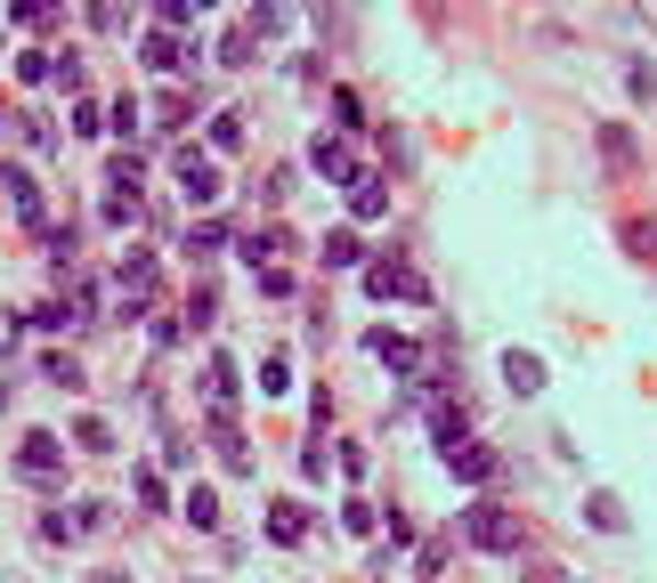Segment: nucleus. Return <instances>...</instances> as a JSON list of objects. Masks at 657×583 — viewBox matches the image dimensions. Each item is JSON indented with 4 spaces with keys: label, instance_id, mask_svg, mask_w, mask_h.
Listing matches in <instances>:
<instances>
[{
    "label": "nucleus",
    "instance_id": "nucleus-1",
    "mask_svg": "<svg viewBox=\"0 0 657 583\" xmlns=\"http://www.w3.org/2000/svg\"><path fill=\"white\" fill-rule=\"evenodd\" d=\"M463 544L471 551H496V559H528V535H520V518H511L503 503H471L463 511Z\"/></svg>",
    "mask_w": 657,
    "mask_h": 583
},
{
    "label": "nucleus",
    "instance_id": "nucleus-2",
    "mask_svg": "<svg viewBox=\"0 0 657 583\" xmlns=\"http://www.w3.org/2000/svg\"><path fill=\"white\" fill-rule=\"evenodd\" d=\"M365 284H374V300H389V292H398V300H430V284L406 260H374V267H365Z\"/></svg>",
    "mask_w": 657,
    "mask_h": 583
},
{
    "label": "nucleus",
    "instance_id": "nucleus-3",
    "mask_svg": "<svg viewBox=\"0 0 657 583\" xmlns=\"http://www.w3.org/2000/svg\"><path fill=\"white\" fill-rule=\"evenodd\" d=\"M203 405H212V422H236V357L203 365Z\"/></svg>",
    "mask_w": 657,
    "mask_h": 583
},
{
    "label": "nucleus",
    "instance_id": "nucleus-4",
    "mask_svg": "<svg viewBox=\"0 0 657 583\" xmlns=\"http://www.w3.org/2000/svg\"><path fill=\"white\" fill-rule=\"evenodd\" d=\"M171 171H179V186H188V203H212V195H219V162H212V155H195V146H179Z\"/></svg>",
    "mask_w": 657,
    "mask_h": 583
},
{
    "label": "nucleus",
    "instance_id": "nucleus-5",
    "mask_svg": "<svg viewBox=\"0 0 657 583\" xmlns=\"http://www.w3.org/2000/svg\"><path fill=\"white\" fill-rule=\"evenodd\" d=\"M365 348H374V357H382L389 373H422V348L406 341V332H389V324H374V332H365Z\"/></svg>",
    "mask_w": 657,
    "mask_h": 583
},
{
    "label": "nucleus",
    "instance_id": "nucleus-6",
    "mask_svg": "<svg viewBox=\"0 0 657 583\" xmlns=\"http://www.w3.org/2000/svg\"><path fill=\"white\" fill-rule=\"evenodd\" d=\"M138 57H147L155 73H179V66H195V49H188V41H179V33H162V25H155L147 41H138Z\"/></svg>",
    "mask_w": 657,
    "mask_h": 583
},
{
    "label": "nucleus",
    "instance_id": "nucleus-7",
    "mask_svg": "<svg viewBox=\"0 0 657 583\" xmlns=\"http://www.w3.org/2000/svg\"><path fill=\"white\" fill-rule=\"evenodd\" d=\"M309 162H317V171L333 179V186H358V179H365L358 162H349V146H341V138H317V146H309Z\"/></svg>",
    "mask_w": 657,
    "mask_h": 583
},
{
    "label": "nucleus",
    "instance_id": "nucleus-8",
    "mask_svg": "<svg viewBox=\"0 0 657 583\" xmlns=\"http://www.w3.org/2000/svg\"><path fill=\"white\" fill-rule=\"evenodd\" d=\"M122 292H131V300H122L131 317H138V308L155 300V260H147V252H131V260H122Z\"/></svg>",
    "mask_w": 657,
    "mask_h": 583
},
{
    "label": "nucleus",
    "instance_id": "nucleus-9",
    "mask_svg": "<svg viewBox=\"0 0 657 583\" xmlns=\"http://www.w3.org/2000/svg\"><path fill=\"white\" fill-rule=\"evenodd\" d=\"M503 381H511V398H536V389H544V357L511 348V357H503Z\"/></svg>",
    "mask_w": 657,
    "mask_h": 583
},
{
    "label": "nucleus",
    "instance_id": "nucleus-10",
    "mask_svg": "<svg viewBox=\"0 0 657 583\" xmlns=\"http://www.w3.org/2000/svg\"><path fill=\"white\" fill-rule=\"evenodd\" d=\"M430 446H439V454H446V462H455V454L471 446V422H463V413H455V405H446V413H439V422H430Z\"/></svg>",
    "mask_w": 657,
    "mask_h": 583
},
{
    "label": "nucleus",
    "instance_id": "nucleus-11",
    "mask_svg": "<svg viewBox=\"0 0 657 583\" xmlns=\"http://www.w3.org/2000/svg\"><path fill=\"white\" fill-rule=\"evenodd\" d=\"M16 462H25L33 478H49L57 462H66V446H57V437H49V430H33V437H25V454H16Z\"/></svg>",
    "mask_w": 657,
    "mask_h": 583
},
{
    "label": "nucleus",
    "instance_id": "nucleus-12",
    "mask_svg": "<svg viewBox=\"0 0 657 583\" xmlns=\"http://www.w3.org/2000/svg\"><path fill=\"white\" fill-rule=\"evenodd\" d=\"M601 162H609V171H633V162H642V146H633V130H618V122H601Z\"/></svg>",
    "mask_w": 657,
    "mask_h": 583
},
{
    "label": "nucleus",
    "instance_id": "nucleus-13",
    "mask_svg": "<svg viewBox=\"0 0 657 583\" xmlns=\"http://www.w3.org/2000/svg\"><path fill=\"white\" fill-rule=\"evenodd\" d=\"M455 478H463V487H496V454H487V446H463L455 454Z\"/></svg>",
    "mask_w": 657,
    "mask_h": 583
},
{
    "label": "nucleus",
    "instance_id": "nucleus-14",
    "mask_svg": "<svg viewBox=\"0 0 657 583\" xmlns=\"http://www.w3.org/2000/svg\"><path fill=\"white\" fill-rule=\"evenodd\" d=\"M212 446H219V462H228V470H252V446H243L236 422H212Z\"/></svg>",
    "mask_w": 657,
    "mask_h": 583
},
{
    "label": "nucleus",
    "instance_id": "nucleus-15",
    "mask_svg": "<svg viewBox=\"0 0 657 583\" xmlns=\"http://www.w3.org/2000/svg\"><path fill=\"white\" fill-rule=\"evenodd\" d=\"M365 260V243L349 236V227H333V236H325V267H358Z\"/></svg>",
    "mask_w": 657,
    "mask_h": 583
},
{
    "label": "nucleus",
    "instance_id": "nucleus-16",
    "mask_svg": "<svg viewBox=\"0 0 657 583\" xmlns=\"http://www.w3.org/2000/svg\"><path fill=\"white\" fill-rule=\"evenodd\" d=\"M9 203H16V219H25V227H41V195H33L25 171H9Z\"/></svg>",
    "mask_w": 657,
    "mask_h": 583
},
{
    "label": "nucleus",
    "instance_id": "nucleus-17",
    "mask_svg": "<svg viewBox=\"0 0 657 583\" xmlns=\"http://www.w3.org/2000/svg\"><path fill=\"white\" fill-rule=\"evenodd\" d=\"M382 203H389V186H382V179H358V186H349V212H358V219H374Z\"/></svg>",
    "mask_w": 657,
    "mask_h": 583
},
{
    "label": "nucleus",
    "instance_id": "nucleus-18",
    "mask_svg": "<svg viewBox=\"0 0 657 583\" xmlns=\"http://www.w3.org/2000/svg\"><path fill=\"white\" fill-rule=\"evenodd\" d=\"M625 252L633 260H657V219H625Z\"/></svg>",
    "mask_w": 657,
    "mask_h": 583
},
{
    "label": "nucleus",
    "instance_id": "nucleus-19",
    "mask_svg": "<svg viewBox=\"0 0 657 583\" xmlns=\"http://www.w3.org/2000/svg\"><path fill=\"white\" fill-rule=\"evenodd\" d=\"M276 243H284V236H276V227H260V236H236V252H243V260H252V267H260V260H276Z\"/></svg>",
    "mask_w": 657,
    "mask_h": 583
},
{
    "label": "nucleus",
    "instance_id": "nucleus-20",
    "mask_svg": "<svg viewBox=\"0 0 657 583\" xmlns=\"http://www.w3.org/2000/svg\"><path fill=\"white\" fill-rule=\"evenodd\" d=\"M81 446H90V454H114V422H98V413H81Z\"/></svg>",
    "mask_w": 657,
    "mask_h": 583
},
{
    "label": "nucleus",
    "instance_id": "nucleus-21",
    "mask_svg": "<svg viewBox=\"0 0 657 583\" xmlns=\"http://www.w3.org/2000/svg\"><path fill=\"white\" fill-rule=\"evenodd\" d=\"M301 527H309V518H301L293 503H276V511H269V535H276V544H301Z\"/></svg>",
    "mask_w": 657,
    "mask_h": 583
},
{
    "label": "nucleus",
    "instance_id": "nucleus-22",
    "mask_svg": "<svg viewBox=\"0 0 657 583\" xmlns=\"http://www.w3.org/2000/svg\"><path fill=\"white\" fill-rule=\"evenodd\" d=\"M131 494H138V511H162V503H171V494H162V478H155V470H138V478H131Z\"/></svg>",
    "mask_w": 657,
    "mask_h": 583
},
{
    "label": "nucleus",
    "instance_id": "nucleus-23",
    "mask_svg": "<svg viewBox=\"0 0 657 583\" xmlns=\"http://www.w3.org/2000/svg\"><path fill=\"white\" fill-rule=\"evenodd\" d=\"M585 511H592V527H601V535H625V511H618V503H609V494H592V503H585Z\"/></svg>",
    "mask_w": 657,
    "mask_h": 583
},
{
    "label": "nucleus",
    "instance_id": "nucleus-24",
    "mask_svg": "<svg viewBox=\"0 0 657 583\" xmlns=\"http://www.w3.org/2000/svg\"><path fill=\"white\" fill-rule=\"evenodd\" d=\"M41 373H49V381H66V389H81V365L66 357V348H49V357H41Z\"/></svg>",
    "mask_w": 657,
    "mask_h": 583
},
{
    "label": "nucleus",
    "instance_id": "nucleus-25",
    "mask_svg": "<svg viewBox=\"0 0 657 583\" xmlns=\"http://www.w3.org/2000/svg\"><path fill=\"white\" fill-rule=\"evenodd\" d=\"M219 243H228V227H219V219H195V236H188V252H219Z\"/></svg>",
    "mask_w": 657,
    "mask_h": 583
},
{
    "label": "nucleus",
    "instance_id": "nucleus-26",
    "mask_svg": "<svg viewBox=\"0 0 657 583\" xmlns=\"http://www.w3.org/2000/svg\"><path fill=\"white\" fill-rule=\"evenodd\" d=\"M188 317H195V324H212V317H219V292H212V284H195V292H188Z\"/></svg>",
    "mask_w": 657,
    "mask_h": 583
},
{
    "label": "nucleus",
    "instance_id": "nucleus-27",
    "mask_svg": "<svg viewBox=\"0 0 657 583\" xmlns=\"http://www.w3.org/2000/svg\"><path fill=\"white\" fill-rule=\"evenodd\" d=\"M625 81H633V98H642V106L657 98V66H642V57H633V66H625Z\"/></svg>",
    "mask_w": 657,
    "mask_h": 583
},
{
    "label": "nucleus",
    "instance_id": "nucleus-28",
    "mask_svg": "<svg viewBox=\"0 0 657 583\" xmlns=\"http://www.w3.org/2000/svg\"><path fill=\"white\" fill-rule=\"evenodd\" d=\"M219 57H228V66H252V25H243V33H228V41H219Z\"/></svg>",
    "mask_w": 657,
    "mask_h": 583
},
{
    "label": "nucleus",
    "instance_id": "nucleus-29",
    "mask_svg": "<svg viewBox=\"0 0 657 583\" xmlns=\"http://www.w3.org/2000/svg\"><path fill=\"white\" fill-rule=\"evenodd\" d=\"M106 130H114V138H131V130H138V106H131V98H114V114H106Z\"/></svg>",
    "mask_w": 657,
    "mask_h": 583
},
{
    "label": "nucleus",
    "instance_id": "nucleus-30",
    "mask_svg": "<svg viewBox=\"0 0 657 583\" xmlns=\"http://www.w3.org/2000/svg\"><path fill=\"white\" fill-rule=\"evenodd\" d=\"M188 518H195V527H219V503H212V494L195 487V494H188Z\"/></svg>",
    "mask_w": 657,
    "mask_h": 583
},
{
    "label": "nucleus",
    "instance_id": "nucleus-31",
    "mask_svg": "<svg viewBox=\"0 0 657 583\" xmlns=\"http://www.w3.org/2000/svg\"><path fill=\"white\" fill-rule=\"evenodd\" d=\"M333 122H349V130H358V122H365V106H358V90H333Z\"/></svg>",
    "mask_w": 657,
    "mask_h": 583
},
{
    "label": "nucleus",
    "instance_id": "nucleus-32",
    "mask_svg": "<svg viewBox=\"0 0 657 583\" xmlns=\"http://www.w3.org/2000/svg\"><path fill=\"white\" fill-rule=\"evenodd\" d=\"M520 583H568V575L552 568V559H520Z\"/></svg>",
    "mask_w": 657,
    "mask_h": 583
},
{
    "label": "nucleus",
    "instance_id": "nucleus-33",
    "mask_svg": "<svg viewBox=\"0 0 657 583\" xmlns=\"http://www.w3.org/2000/svg\"><path fill=\"white\" fill-rule=\"evenodd\" d=\"M138 219V195H106V227H131Z\"/></svg>",
    "mask_w": 657,
    "mask_h": 583
},
{
    "label": "nucleus",
    "instance_id": "nucleus-34",
    "mask_svg": "<svg viewBox=\"0 0 657 583\" xmlns=\"http://www.w3.org/2000/svg\"><path fill=\"white\" fill-rule=\"evenodd\" d=\"M90 583H131V575H122V568H98V575H90Z\"/></svg>",
    "mask_w": 657,
    "mask_h": 583
},
{
    "label": "nucleus",
    "instance_id": "nucleus-35",
    "mask_svg": "<svg viewBox=\"0 0 657 583\" xmlns=\"http://www.w3.org/2000/svg\"><path fill=\"white\" fill-rule=\"evenodd\" d=\"M0 130H9V106H0Z\"/></svg>",
    "mask_w": 657,
    "mask_h": 583
}]
</instances>
